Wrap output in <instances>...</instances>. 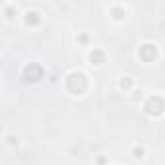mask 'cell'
<instances>
[{
    "label": "cell",
    "instance_id": "cell-1",
    "mask_svg": "<svg viewBox=\"0 0 165 165\" xmlns=\"http://www.w3.org/2000/svg\"><path fill=\"white\" fill-rule=\"evenodd\" d=\"M142 154H144V150H142V148H140V150H138V148L134 150V157H142Z\"/></svg>",
    "mask_w": 165,
    "mask_h": 165
}]
</instances>
